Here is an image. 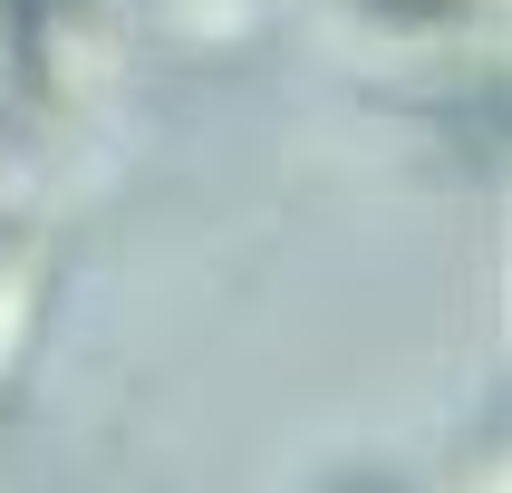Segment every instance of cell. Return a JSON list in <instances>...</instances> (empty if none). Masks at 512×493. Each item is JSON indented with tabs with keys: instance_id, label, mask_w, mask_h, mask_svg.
Returning a JSON list of instances; mask_svg holds the SVG:
<instances>
[{
	"instance_id": "6da1fadb",
	"label": "cell",
	"mask_w": 512,
	"mask_h": 493,
	"mask_svg": "<svg viewBox=\"0 0 512 493\" xmlns=\"http://www.w3.org/2000/svg\"><path fill=\"white\" fill-rule=\"evenodd\" d=\"M39 310H49V242L20 232V242H0V406L39 348Z\"/></svg>"
},
{
	"instance_id": "7a4b0ae2",
	"label": "cell",
	"mask_w": 512,
	"mask_h": 493,
	"mask_svg": "<svg viewBox=\"0 0 512 493\" xmlns=\"http://www.w3.org/2000/svg\"><path fill=\"white\" fill-rule=\"evenodd\" d=\"M20 97H29V0H0V145H10Z\"/></svg>"
}]
</instances>
